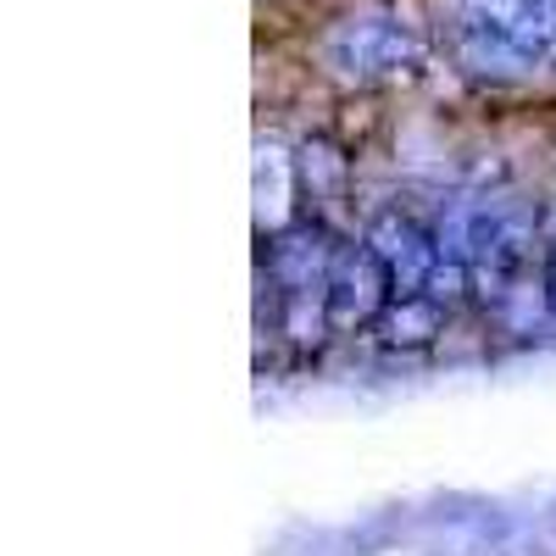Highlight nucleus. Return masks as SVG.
<instances>
[{"instance_id":"obj_1","label":"nucleus","mask_w":556,"mask_h":556,"mask_svg":"<svg viewBox=\"0 0 556 556\" xmlns=\"http://www.w3.org/2000/svg\"><path fill=\"white\" fill-rule=\"evenodd\" d=\"M323 62L351 84H395V78L424 73L429 51H424V39L412 28H401L395 17H351V23L329 28Z\"/></svg>"},{"instance_id":"obj_2","label":"nucleus","mask_w":556,"mask_h":556,"mask_svg":"<svg viewBox=\"0 0 556 556\" xmlns=\"http://www.w3.org/2000/svg\"><path fill=\"white\" fill-rule=\"evenodd\" d=\"M395 295H401V290H395V273L384 267V256L367 245V240H340L334 267H329V285H323V301H329L334 334L374 329Z\"/></svg>"},{"instance_id":"obj_3","label":"nucleus","mask_w":556,"mask_h":556,"mask_svg":"<svg viewBox=\"0 0 556 556\" xmlns=\"http://www.w3.org/2000/svg\"><path fill=\"white\" fill-rule=\"evenodd\" d=\"M362 240L384 256V267L395 273V290H401V295H406V290H424L429 273H434V262L445 256L440 235H434L429 223H417L406 206H384L374 223H367Z\"/></svg>"},{"instance_id":"obj_4","label":"nucleus","mask_w":556,"mask_h":556,"mask_svg":"<svg viewBox=\"0 0 556 556\" xmlns=\"http://www.w3.org/2000/svg\"><path fill=\"white\" fill-rule=\"evenodd\" d=\"M462 17H473L479 28L506 39L529 62L556 56V0H468Z\"/></svg>"},{"instance_id":"obj_5","label":"nucleus","mask_w":556,"mask_h":556,"mask_svg":"<svg viewBox=\"0 0 556 556\" xmlns=\"http://www.w3.org/2000/svg\"><path fill=\"white\" fill-rule=\"evenodd\" d=\"M445 323H451V312H445L434 295L406 290V295H395V301L384 306V317L374 323V340H379L384 351L412 356V351H429V345L445 334Z\"/></svg>"},{"instance_id":"obj_6","label":"nucleus","mask_w":556,"mask_h":556,"mask_svg":"<svg viewBox=\"0 0 556 556\" xmlns=\"http://www.w3.org/2000/svg\"><path fill=\"white\" fill-rule=\"evenodd\" d=\"M451 45H456V62L462 67H473V73H495V78H513V73H529L534 62L529 56H518L506 39H495L490 28H479L473 17H456V34H451Z\"/></svg>"},{"instance_id":"obj_7","label":"nucleus","mask_w":556,"mask_h":556,"mask_svg":"<svg viewBox=\"0 0 556 556\" xmlns=\"http://www.w3.org/2000/svg\"><path fill=\"white\" fill-rule=\"evenodd\" d=\"M295 173H301V195H312V206H329L351 178L345 156L329 146V139H306L301 156H295Z\"/></svg>"},{"instance_id":"obj_8","label":"nucleus","mask_w":556,"mask_h":556,"mask_svg":"<svg viewBox=\"0 0 556 556\" xmlns=\"http://www.w3.org/2000/svg\"><path fill=\"white\" fill-rule=\"evenodd\" d=\"M540 301H545V312L556 317V251L545 256V278H540Z\"/></svg>"}]
</instances>
